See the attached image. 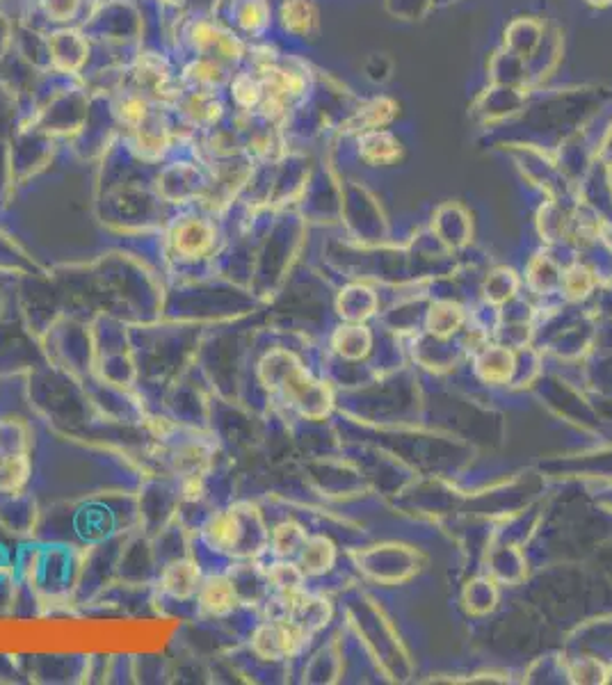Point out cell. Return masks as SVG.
<instances>
[{
	"instance_id": "cell-1",
	"label": "cell",
	"mask_w": 612,
	"mask_h": 685,
	"mask_svg": "<svg viewBox=\"0 0 612 685\" xmlns=\"http://www.w3.org/2000/svg\"><path fill=\"white\" fill-rule=\"evenodd\" d=\"M261 521L252 507H227L213 514L204 526V542L208 548L222 555H238V558H252L247 548V530L252 523Z\"/></svg>"
},
{
	"instance_id": "cell-2",
	"label": "cell",
	"mask_w": 612,
	"mask_h": 685,
	"mask_svg": "<svg viewBox=\"0 0 612 685\" xmlns=\"http://www.w3.org/2000/svg\"><path fill=\"white\" fill-rule=\"evenodd\" d=\"M259 380L263 384V389L284 391L286 396H291L293 400L300 398L306 386L311 384L293 354H288L284 350L265 354L259 364Z\"/></svg>"
},
{
	"instance_id": "cell-3",
	"label": "cell",
	"mask_w": 612,
	"mask_h": 685,
	"mask_svg": "<svg viewBox=\"0 0 612 685\" xmlns=\"http://www.w3.org/2000/svg\"><path fill=\"white\" fill-rule=\"evenodd\" d=\"M215 236V227L204 217H181L169 231V245L179 259L197 261L211 254Z\"/></svg>"
},
{
	"instance_id": "cell-4",
	"label": "cell",
	"mask_w": 612,
	"mask_h": 685,
	"mask_svg": "<svg viewBox=\"0 0 612 685\" xmlns=\"http://www.w3.org/2000/svg\"><path fill=\"white\" fill-rule=\"evenodd\" d=\"M302 640V628H297L293 622L277 619L256 628L252 635V649L265 660H281L295 654L297 644Z\"/></svg>"
},
{
	"instance_id": "cell-5",
	"label": "cell",
	"mask_w": 612,
	"mask_h": 685,
	"mask_svg": "<svg viewBox=\"0 0 612 685\" xmlns=\"http://www.w3.org/2000/svg\"><path fill=\"white\" fill-rule=\"evenodd\" d=\"M195 599L199 603V610L204 612L206 617L220 619L229 617L231 612L236 610L240 603V594L231 574H211L201 580V587Z\"/></svg>"
},
{
	"instance_id": "cell-6",
	"label": "cell",
	"mask_w": 612,
	"mask_h": 685,
	"mask_svg": "<svg viewBox=\"0 0 612 685\" xmlns=\"http://www.w3.org/2000/svg\"><path fill=\"white\" fill-rule=\"evenodd\" d=\"M201 580L204 576H201L199 564L190 558H179L165 564V569L160 571L158 587L169 599L190 601L197 596Z\"/></svg>"
},
{
	"instance_id": "cell-7",
	"label": "cell",
	"mask_w": 612,
	"mask_h": 685,
	"mask_svg": "<svg viewBox=\"0 0 612 685\" xmlns=\"http://www.w3.org/2000/svg\"><path fill=\"white\" fill-rule=\"evenodd\" d=\"M213 466V453L204 443H185L174 455V471L183 480H204Z\"/></svg>"
},
{
	"instance_id": "cell-8",
	"label": "cell",
	"mask_w": 612,
	"mask_h": 685,
	"mask_svg": "<svg viewBox=\"0 0 612 685\" xmlns=\"http://www.w3.org/2000/svg\"><path fill=\"white\" fill-rule=\"evenodd\" d=\"M32 475L30 453L0 457V494H19Z\"/></svg>"
},
{
	"instance_id": "cell-9",
	"label": "cell",
	"mask_w": 612,
	"mask_h": 685,
	"mask_svg": "<svg viewBox=\"0 0 612 685\" xmlns=\"http://www.w3.org/2000/svg\"><path fill=\"white\" fill-rule=\"evenodd\" d=\"M32 448V430L23 418H0V457L23 455Z\"/></svg>"
},
{
	"instance_id": "cell-10",
	"label": "cell",
	"mask_w": 612,
	"mask_h": 685,
	"mask_svg": "<svg viewBox=\"0 0 612 685\" xmlns=\"http://www.w3.org/2000/svg\"><path fill=\"white\" fill-rule=\"evenodd\" d=\"M313 19H316V12L306 0H291V3L284 5V23L293 32H306Z\"/></svg>"
},
{
	"instance_id": "cell-11",
	"label": "cell",
	"mask_w": 612,
	"mask_h": 685,
	"mask_svg": "<svg viewBox=\"0 0 612 685\" xmlns=\"http://www.w3.org/2000/svg\"><path fill=\"white\" fill-rule=\"evenodd\" d=\"M302 562L306 571H311V574H320V571H325L327 564L332 562V548L327 546L325 539H313V542L306 546Z\"/></svg>"
},
{
	"instance_id": "cell-12",
	"label": "cell",
	"mask_w": 612,
	"mask_h": 685,
	"mask_svg": "<svg viewBox=\"0 0 612 685\" xmlns=\"http://www.w3.org/2000/svg\"><path fill=\"white\" fill-rule=\"evenodd\" d=\"M302 544V528L295 523H281L272 533V546L279 555H291Z\"/></svg>"
},
{
	"instance_id": "cell-13",
	"label": "cell",
	"mask_w": 612,
	"mask_h": 685,
	"mask_svg": "<svg viewBox=\"0 0 612 685\" xmlns=\"http://www.w3.org/2000/svg\"><path fill=\"white\" fill-rule=\"evenodd\" d=\"M268 583L279 587L284 596H293L297 585H300V571H297L293 564L279 562L268 571Z\"/></svg>"
},
{
	"instance_id": "cell-14",
	"label": "cell",
	"mask_w": 612,
	"mask_h": 685,
	"mask_svg": "<svg viewBox=\"0 0 612 685\" xmlns=\"http://www.w3.org/2000/svg\"><path fill=\"white\" fill-rule=\"evenodd\" d=\"M233 92H236V101L245 108H252L261 101V83L252 76H240L233 85Z\"/></svg>"
},
{
	"instance_id": "cell-15",
	"label": "cell",
	"mask_w": 612,
	"mask_h": 685,
	"mask_svg": "<svg viewBox=\"0 0 612 685\" xmlns=\"http://www.w3.org/2000/svg\"><path fill=\"white\" fill-rule=\"evenodd\" d=\"M119 112H122V119L126 124L138 126L144 122V117H147V106H144V101L138 99V96H128Z\"/></svg>"
},
{
	"instance_id": "cell-16",
	"label": "cell",
	"mask_w": 612,
	"mask_h": 685,
	"mask_svg": "<svg viewBox=\"0 0 612 685\" xmlns=\"http://www.w3.org/2000/svg\"><path fill=\"white\" fill-rule=\"evenodd\" d=\"M78 5V0H48V12H51L55 19H67L69 14H74Z\"/></svg>"
}]
</instances>
